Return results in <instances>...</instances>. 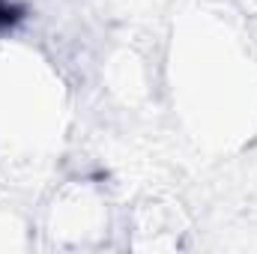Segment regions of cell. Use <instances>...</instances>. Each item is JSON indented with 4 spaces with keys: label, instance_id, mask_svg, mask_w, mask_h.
Listing matches in <instances>:
<instances>
[{
    "label": "cell",
    "instance_id": "6da1fadb",
    "mask_svg": "<svg viewBox=\"0 0 257 254\" xmlns=\"http://www.w3.org/2000/svg\"><path fill=\"white\" fill-rule=\"evenodd\" d=\"M18 18H21L18 3H15V0H0V27H3V24H12V21H18Z\"/></svg>",
    "mask_w": 257,
    "mask_h": 254
}]
</instances>
